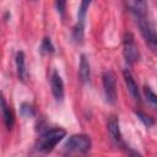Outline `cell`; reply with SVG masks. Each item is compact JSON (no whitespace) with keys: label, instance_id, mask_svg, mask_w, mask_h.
I'll list each match as a JSON object with an SVG mask.
<instances>
[{"label":"cell","instance_id":"9a60e30c","mask_svg":"<svg viewBox=\"0 0 157 157\" xmlns=\"http://www.w3.org/2000/svg\"><path fill=\"white\" fill-rule=\"evenodd\" d=\"M91 1L92 0H81V4H80V9H78V21H83L85 16H86V12L91 5Z\"/></svg>","mask_w":157,"mask_h":157},{"label":"cell","instance_id":"30bf717a","mask_svg":"<svg viewBox=\"0 0 157 157\" xmlns=\"http://www.w3.org/2000/svg\"><path fill=\"white\" fill-rule=\"evenodd\" d=\"M78 74H80V78L83 83L90 82L91 78V66H90V61L87 59V56L85 54L81 55L80 59V69H78Z\"/></svg>","mask_w":157,"mask_h":157},{"label":"cell","instance_id":"3957f363","mask_svg":"<svg viewBox=\"0 0 157 157\" xmlns=\"http://www.w3.org/2000/svg\"><path fill=\"white\" fill-rule=\"evenodd\" d=\"M135 16H136V22H137V26L140 28V32H141L142 37L145 38L147 45L152 50H156V47H157V37H156V32L153 29V26L146 18L145 13H135Z\"/></svg>","mask_w":157,"mask_h":157},{"label":"cell","instance_id":"5bb4252c","mask_svg":"<svg viewBox=\"0 0 157 157\" xmlns=\"http://www.w3.org/2000/svg\"><path fill=\"white\" fill-rule=\"evenodd\" d=\"M39 50H40L42 54H52L54 52V47H53V44H52V42H50L49 38H44L42 40V44H40V49Z\"/></svg>","mask_w":157,"mask_h":157},{"label":"cell","instance_id":"277c9868","mask_svg":"<svg viewBox=\"0 0 157 157\" xmlns=\"http://www.w3.org/2000/svg\"><path fill=\"white\" fill-rule=\"evenodd\" d=\"M102 82L104 90L105 101L109 104H114L117 102V77L112 70H105L102 74Z\"/></svg>","mask_w":157,"mask_h":157},{"label":"cell","instance_id":"2e32d148","mask_svg":"<svg viewBox=\"0 0 157 157\" xmlns=\"http://www.w3.org/2000/svg\"><path fill=\"white\" fill-rule=\"evenodd\" d=\"M136 115H137V118L144 123V125H146L147 128H150V126H152L153 124H155V120H153V118L152 117H150V115H147V114H145V113H142V112H136Z\"/></svg>","mask_w":157,"mask_h":157},{"label":"cell","instance_id":"8fae6325","mask_svg":"<svg viewBox=\"0 0 157 157\" xmlns=\"http://www.w3.org/2000/svg\"><path fill=\"white\" fill-rule=\"evenodd\" d=\"M16 69H17V76L21 81H26L27 78V69H26V58L23 52L16 53Z\"/></svg>","mask_w":157,"mask_h":157},{"label":"cell","instance_id":"7a4b0ae2","mask_svg":"<svg viewBox=\"0 0 157 157\" xmlns=\"http://www.w3.org/2000/svg\"><path fill=\"white\" fill-rule=\"evenodd\" d=\"M92 142L88 135L86 134H76L67 139V141L64 145V150L66 152H78V153H86L91 150Z\"/></svg>","mask_w":157,"mask_h":157},{"label":"cell","instance_id":"7c38bea8","mask_svg":"<svg viewBox=\"0 0 157 157\" xmlns=\"http://www.w3.org/2000/svg\"><path fill=\"white\" fill-rule=\"evenodd\" d=\"M83 36H85V27H83V21H78L74 28H72V40L76 44H82L83 43Z\"/></svg>","mask_w":157,"mask_h":157},{"label":"cell","instance_id":"8992f818","mask_svg":"<svg viewBox=\"0 0 157 157\" xmlns=\"http://www.w3.org/2000/svg\"><path fill=\"white\" fill-rule=\"evenodd\" d=\"M50 87H52V93L58 101H63L64 98V82L61 76L56 72L53 71L50 76Z\"/></svg>","mask_w":157,"mask_h":157},{"label":"cell","instance_id":"ba28073f","mask_svg":"<svg viewBox=\"0 0 157 157\" xmlns=\"http://www.w3.org/2000/svg\"><path fill=\"white\" fill-rule=\"evenodd\" d=\"M107 129H108V132H109L110 139L114 142H119L121 140V134H120V128H119V120H118L117 117H114V115L109 117L108 123H107Z\"/></svg>","mask_w":157,"mask_h":157},{"label":"cell","instance_id":"4fadbf2b","mask_svg":"<svg viewBox=\"0 0 157 157\" xmlns=\"http://www.w3.org/2000/svg\"><path fill=\"white\" fill-rule=\"evenodd\" d=\"M20 114H21L22 118L28 119V118L34 117L36 110H34V108H33L32 104H29V103H27V102H23V103H21V105H20Z\"/></svg>","mask_w":157,"mask_h":157},{"label":"cell","instance_id":"52a82bcc","mask_svg":"<svg viewBox=\"0 0 157 157\" xmlns=\"http://www.w3.org/2000/svg\"><path fill=\"white\" fill-rule=\"evenodd\" d=\"M123 76H124V81H125V83H126L128 91L130 92L131 97H132L134 99H136V101H140V99H141V98H140V92H139L137 85H136V82H135V80H134V77H132V75H131V72L126 69V70L123 71Z\"/></svg>","mask_w":157,"mask_h":157},{"label":"cell","instance_id":"6da1fadb","mask_svg":"<svg viewBox=\"0 0 157 157\" xmlns=\"http://www.w3.org/2000/svg\"><path fill=\"white\" fill-rule=\"evenodd\" d=\"M65 135H66V131L61 128H54V129L47 130L44 134L40 135L38 141L36 142V148L43 153L50 152L58 145V142L65 137Z\"/></svg>","mask_w":157,"mask_h":157},{"label":"cell","instance_id":"ac0fdd59","mask_svg":"<svg viewBox=\"0 0 157 157\" xmlns=\"http://www.w3.org/2000/svg\"><path fill=\"white\" fill-rule=\"evenodd\" d=\"M56 10L58 12L63 16L64 12H65V9H66V0H56Z\"/></svg>","mask_w":157,"mask_h":157},{"label":"cell","instance_id":"e0dca14e","mask_svg":"<svg viewBox=\"0 0 157 157\" xmlns=\"http://www.w3.org/2000/svg\"><path fill=\"white\" fill-rule=\"evenodd\" d=\"M145 94H146L147 99L151 102V104H152V105H156V103H157V97H156L155 92L151 90V87H148V86L145 87Z\"/></svg>","mask_w":157,"mask_h":157},{"label":"cell","instance_id":"5b68a950","mask_svg":"<svg viewBox=\"0 0 157 157\" xmlns=\"http://www.w3.org/2000/svg\"><path fill=\"white\" fill-rule=\"evenodd\" d=\"M123 45H124V56H125V60L128 64L132 65L135 64L139 58H140V52H139V48L135 43V39H134V36L129 32V33H125L124 36V40H123Z\"/></svg>","mask_w":157,"mask_h":157},{"label":"cell","instance_id":"9c48e42d","mask_svg":"<svg viewBox=\"0 0 157 157\" xmlns=\"http://www.w3.org/2000/svg\"><path fill=\"white\" fill-rule=\"evenodd\" d=\"M0 109L2 112V117H4V121H5V125L7 129H11L13 126V123H15V119H13V114L12 112L10 110L2 93H0Z\"/></svg>","mask_w":157,"mask_h":157}]
</instances>
